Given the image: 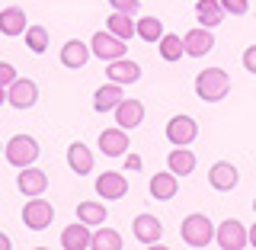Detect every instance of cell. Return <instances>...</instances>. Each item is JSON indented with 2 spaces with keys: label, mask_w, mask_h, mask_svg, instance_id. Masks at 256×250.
Listing matches in <instances>:
<instances>
[{
  "label": "cell",
  "mask_w": 256,
  "mask_h": 250,
  "mask_svg": "<svg viewBox=\"0 0 256 250\" xmlns=\"http://www.w3.org/2000/svg\"><path fill=\"white\" fill-rule=\"evenodd\" d=\"M253 212H256V199H253Z\"/></svg>",
  "instance_id": "f35d334b"
},
{
  "label": "cell",
  "mask_w": 256,
  "mask_h": 250,
  "mask_svg": "<svg viewBox=\"0 0 256 250\" xmlns=\"http://www.w3.org/2000/svg\"><path fill=\"white\" fill-rule=\"evenodd\" d=\"M61 247L64 250H90L93 247V231H90V224L86 221H74V224H68L64 228V234H61Z\"/></svg>",
  "instance_id": "ba28073f"
},
{
  "label": "cell",
  "mask_w": 256,
  "mask_h": 250,
  "mask_svg": "<svg viewBox=\"0 0 256 250\" xmlns=\"http://www.w3.org/2000/svg\"><path fill=\"white\" fill-rule=\"evenodd\" d=\"M68 164H70V170H74L77 176H86L93 170V151L86 148L84 141H74L68 148Z\"/></svg>",
  "instance_id": "603a6c76"
},
{
  "label": "cell",
  "mask_w": 256,
  "mask_h": 250,
  "mask_svg": "<svg viewBox=\"0 0 256 250\" xmlns=\"http://www.w3.org/2000/svg\"><path fill=\"white\" fill-rule=\"evenodd\" d=\"M106 29L112 32V36H118V39H134L138 36V23L132 20V13H118V10L109 16Z\"/></svg>",
  "instance_id": "d4e9b609"
},
{
  "label": "cell",
  "mask_w": 256,
  "mask_h": 250,
  "mask_svg": "<svg viewBox=\"0 0 256 250\" xmlns=\"http://www.w3.org/2000/svg\"><path fill=\"white\" fill-rule=\"evenodd\" d=\"M224 13H234V16H244L246 10H250V0H221Z\"/></svg>",
  "instance_id": "4dcf8cb0"
},
{
  "label": "cell",
  "mask_w": 256,
  "mask_h": 250,
  "mask_svg": "<svg viewBox=\"0 0 256 250\" xmlns=\"http://www.w3.org/2000/svg\"><path fill=\"white\" fill-rule=\"evenodd\" d=\"M196 93L198 100L205 103H221L224 96L230 93V77L224 68H205L202 74L196 77Z\"/></svg>",
  "instance_id": "6da1fadb"
},
{
  "label": "cell",
  "mask_w": 256,
  "mask_h": 250,
  "mask_svg": "<svg viewBox=\"0 0 256 250\" xmlns=\"http://www.w3.org/2000/svg\"><path fill=\"white\" fill-rule=\"evenodd\" d=\"M237 180H240V173H237V167L230 164V160H218V164H212V170H208V183H212L218 192L237 189Z\"/></svg>",
  "instance_id": "8fae6325"
},
{
  "label": "cell",
  "mask_w": 256,
  "mask_h": 250,
  "mask_svg": "<svg viewBox=\"0 0 256 250\" xmlns=\"http://www.w3.org/2000/svg\"><path fill=\"white\" fill-rule=\"evenodd\" d=\"M96 192H100L102 199H122L128 192V180L116 170H106V173L96 176Z\"/></svg>",
  "instance_id": "2e32d148"
},
{
  "label": "cell",
  "mask_w": 256,
  "mask_h": 250,
  "mask_svg": "<svg viewBox=\"0 0 256 250\" xmlns=\"http://www.w3.org/2000/svg\"><path fill=\"white\" fill-rule=\"evenodd\" d=\"M38 100V87L36 80L29 77H16L10 87H6V103H10L13 109H32Z\"/></svg>",
  "instance_id": "8992f818"
},
{
  "label": "cell",
  "mask_w": 256,
  "mask_h": 250,
  "mask_svg": "<svg viewBox=\"0 0 256 250\" xmlns=\"http://www.w3.org/2000/svg\"><path fill=\"white\" fill-rule=\"evenodd\" d=\"M214 240H218V247H224V250H244V247H250V234H246V228L237 218L221 221L218 228H214Z\"/></svg>",
  "instance_id": "277c9868"
},
{
  "label": "cell",
  "mask_w": 256,
  "mask_h": 250,
  "mask_svg": "<svg viewBox=\"0 0 256 250\" xmlns=\"http://www.w3.org/2000/svg\"><path fill=\"white\" fill-rule=\"evenodd\" d=\"M26 45H29V52L42 55L48 48V29L45 26H29L26 29Z\"/></svg>",
  "instance_id": "f546056e"
},
{
  "label": "cell",
  "mask_w": 256,
  "mask_h": 250,
  "mask_svg": "<svg viewBox=\"0 0 256 250\" xmlns=\"http://www.w3.org/2000/svg\"><path fill=\"white\" fill-rule=\"evenodd\" d=\"M90 48L96 58H106V61H116V58H125V39L112 36V32H96L90 39Z\"/></svg>",
  "instance_id": "52a82bcc"
},
{
  "label": "cell",
  "mask_w": 256,
  "mask_h": 250,
  "mask_svg": "<svg viewBox=\"0 0 256 250\" xmlns=\"http://www.w3.org/2000/svg\"><path fill=\"white\" fill-rule=\"evenodd\" d=\"M26 10L22 7H6L0 10V32L4 36H26Z\"/></svg>",
  "instance_id": "44dd1931"
},
{
  "label": "cell",
  "mask_w": 256,
  "mask_h": 250,
  "mask_svg": "<svg viewBox=\"0 0 256 250\" xmlns=\"http://www.w3.org/2000/svg\"><path fill=\"white\" fill-rule=\"evenodd\" d=\"M100 151L106 157H122L128 154V128L116 125V128H102L100 135Z\"/></svg>",
  "instance_id": "30bf717a"
},
{
  "label": "cell",
  "mask_w": 256,
  "mask_h": 250,
  "mask_svg": "<svg viewBox=\"0 0 256 250\" xmlns=\"http://www.w3.org/2000/svg\"><path fill=\"white\" fill-rule=\"evenodd\" d=\"M116 122L122 125V128H138L141 122H144V103L141 100H122L116 106Z\"/></svg>",
  "instance_id": "ac0fdd59"
},
{
  "label": "cell",
  "mask_w": 256,
  "mask_h": 250,
  "mask_svg": "<svg viewBox=\"0 0 256 250\" xmlns=\"http://www.w3.org/2000/svg\"><path fill=\"white\" fill-rule=\"evenodd\" d=\"M246 234H250V247H256V224H253L250 231H246Z\"/></svg>",
  "instance_id": "8d00e7d4"
},
{
  "label": "cell",
  "mask_w": 256,
  "mask_h": 250,
  "mask_svg": "<svg viewBox=\"0 0 256 250\" xmlns=\"http://www.w3.org/2000/svg\"><path fill=\"white\" fill-rule=\"evenodd\" d=\"M132 231L144 247H154V244H160V237H164V224H160V218H154V215H138L134 224H132Z\"/></svg>",
  "instance_id": "4fadbf2b"
},
{
  "label": "cell",
  "mask_w": 256,
  "mask_h": 250,
  "mask_svg": "<svg viewBox=\"0 0 256 250\" xmlns=\"http://www.w3.org/2000/svg\"><path fill=\"white\" fill-rule=\"evenodd\" d=\"M90 52H93V48L86 42L70 39V42L61 45V64H64V68H84V64L90 61Z\"/></svg>",
  "instance_id": "d6986e66"
},
{
  "label": "cell",
  "mask_w": 256,
  "mask_h": 250,
  "mask_svg": "<svg viewBox=\"0 0 256 250\" xmlns=\"http://www.w3.org/2000/svg\"><path fill=\"white\" fill-rule=\"evenodd\" d=\"M4 103H6V90H4V87H0V106H4Z\"/></svg>",
  "instance_id": "74e56055"
},
{
  "label": "cell",
  "mask_w": 256,
  "mask_h": 250,
  "mask_svg": "<svg viewBox=\"0 0 256 250\" xmlns=\"http://www.w3.org/2000/svg\"><path fill=\"white\" fill-rule=\"evenodd\" d=\"M182 45H186L189 58H205V55L214 48V36L205 26H196V29H189L186 36H182Z\"/></svg>",
  "instance_id": "7c38bea8"
},
{
  "label": "cell",
  "mask_w": 256,
  "mask_h": 250,
  "mask_svg": "<svg viewBox=\"0 0 256 250\" xmlns=\"http://www.w3.org/2000/svg\"><path fill=\"white\" fill-rule=\"evenodd\" d=\"M106 205L102 202H90V199H86V202H77V218L80 221H86V224H96V228H100L102 221H106Z\"/></svg>",
  "instance_id": "4316f807"
},
{
  "label": "cell",
  "mask_w": 256,
  "mask_h": 250,
  "mask_svg": "<svg viewBox=\"0 0 256 250\" xmlns=\"http://www.w3.org/2000/svg\"><path fill=\"white\" fill-rule=\"evenodd\" d=\"M16 186H20L22 196L36 199V196H42V192L48 189V176L38 170V167H22V170H20V180H16Z\"/></svg>",
  "instance_id": "9a60e30c"
},
{
  "label": "cell",
  "mask_w": 256,
  "mask_h": 250,
  "mask_svg": "<svg viewBox=\"0 0 256 250\" xmlns=\"http://www.w3.org/2000/svg\"><path fill=\"white\" fill-rule=\"evenodd\" d=\"M196 16H198V26L214 29L224 20V7L221 0H196Z\"/></svg>",
  "instance_id": "cb8c5ba5"
},
{
  "label": "cell",
  "mask_w": 256,
  "mask_h": 250,
  "mask_svg": "<svg viewBox=\"0 0 256 250\" xmlns=\"http://www.w3.org/2000/svg\"><path fill=\"white\" fill-rule=\"evenodd\" d=\"M160 36H164V23L157 16H141L138 20V39H144V42H160Z\"/></svg>",
  "instance_id": "f1b7e54d"
},
{
  "label": "cell",
  "mask_w": 256,
  "mask_h": 250,
  "mask_svg": "<svg viewBox=\"0 0 256 250\" xmlns=\"http://www.w3.org/2000/svg\"><path fill=\"white\" fill-rule=\"evenodd\" d=\"M166 164H170V170H173L176 176H189L192 170H196V154L189 151V144H173Z\"/></svg>",
  "instance_id": "7402d4cb"
},
{
  "label": "cell",
  "mask_w": 256,
  "mask_h": 250,
  "mask_svg": "<svg viewBox=\"0 0 256 250\" xmlns=\"http://www.w3.org/2000/svg\"><path fill=\"white\" fill-rule=\"evenodd\" d=\"M182 240L189 247H208L214 240V224L208 221V215L202 212H192L182 218Z\"/></svg>",
  "instance_id": "7a4b0ae2"
},
{
  "label": "cell",
  "mask_w": 256,
  "mask_h": 250,
  "mask_svg": "<svg viewBox=\"0 0 256 250\" xmlns=\"http://www.w3.org/2000/svg\"><path fill=\"white\" fill-rule=\"evenodd\" d=\"M244 68L250 71V74H256V45H250V48L244 52Z\"/></svg>",
  "instance_id": "836d02e7"
},
{
  "label": "cell",
  "mask_w": 256,
  "mask_h": 250,
  "mask_svg": "<svg viewBox=\"0 0 256 250\" xmlns=\"http://www.w3.org/2000/svg\"><path fill=\"white\" fill-rule=\"evenodd\" d=\"M52 221H54V205L52 202H45L42 196H36L32 202H26V208H22V224H26L29 231H45Z\"/></svg>",
  "instance_id": "5b68a950"
},
{
  "label": "cell",
  "mask_w": 256,
  "mask_h": 250,
  "mask_svg": "<svg viewBox=\"0 0 256 250\" xmlns=\"http://www.w3.org/2000/svg\"><path fill=\"white\" fill-rule=\"evenodd\" d=\"M6 160H10L13 167H32L38 160V141L32 138V135H13L10 141H6Z\"/></svg>",
  "instance_id": "3957f363"
},
{
  "label": "cell",
  "mask_w": 256,
  "mask_h": 250,
  "mask_svg": "<svg viewBox=\"0 0 256 250\" xmlns=\"http://www.w3.org/2000/svg\"><path fill=\"white\" fill-rule=\"evenodd\" d=\"M106 77L112 80V84H138V77H141V64H138V61H132V58H116V61H109Z\"/></svg>",
  "instance_id": "5bb4252c"
},
{
  "label": "cell",
  "mask_w": 256,
  "mask_h": 250,
  "mask_svg": "<svg viewBox=\"0 0 256 250\" xmlns=\"http://www.w3.org/2000/svg\"><path fill=\"white\" fill-rule=\"evenodd\" d=\"M109 7H116L118 13H134L141 7V0H109Z\"/></svg>",
  "instance_id": "d6a6232c"
},
{
  "label": "cell",
  "mask_w": 256,
  "mask_h": 250,
  "mask_svg": "<svg viewBox=\"0 0 256 250\" xmlns=\"http://www.w3.org/2000/svg\"><path fill=\"white\" fill-rule=\"evenodd\" d=\"M125 96H122V84H102L100 90H96V96H93V109L96 112H116V106L122 103Z\"/></svg>",
  "instance_id": "ffe728a7"
},
{
  "label": "cell",
  "mask_w": 256,
  "mask_h": 250,
  "mask_svg": "<svg viewBox=\"0 0 256 250\" xmlns=\"http://www.w3.org/2000/svg\"><path fill=\"white\" fill-rule=\"evenodd\" d=\"M93 250H122V234L100 224V231H93Z\"/></svg>",
  "instance_id": "83f0119b"
},
{
  "label": "cell",
  "mask_w": 256,
  "mask_h": 250,
  "mask_svg": "<svg viewBox=\"0 0 256 250\" xmlns=\"http://www.w3.org/2000/svg\"><path fill=\"white\" fill-rule=\"evenodd\" d=\"M196 135H198V122L192 116H173L166 122V138L173 144H192Z\"/></svg>",
  "instance_id": "9c48e42d"
},
{
  "label": "cell",
  "mask_w": 256,
  "mask_h": 250,
  "mask_svg": "<svg viewBox=\"0 0 256 250\" xmlns=\"http://www.w3.org/2000/svg\"><path fill=\"white\" fill-rule=\"evenodd\" d=\"M13 80H16V68H13V64H6V61H0V87L6 90Z\"/></svg>",
  "instance_id": "1f68e13d"
},
{
  "label": "cell",
  "mask_w": 256,
  "mask_h": 250,
  "mask_svg": "<svg viewBox=\"0 0 256 250\" xmlns=\"http://www.w3.org/2000/svg\"><path fill=\"white\" fill-rule=\"evenodd\" d=\"M157 45H160V58L164 61H180L182 55H186V45H182V39L176 36V32H164Z\"/></svg>",
  "instance_id": "484cf974"
},
{
  "label": "cell",
  "mask_w": 256,
  "mask_h": 250,
  "mask_svg": "<svg viewBox=\"0 0 256 250\" xmlns=\"http://www.w3.org/2000/svg\"><path fill=\"white\" fill-rule=\"evenodd\" d=\"M10 247H13V244H10V237H6L4 231H0V250H10Z\"/></svg>",
  "instance_id": "d590c367"
},
{
  "label": "cell",
  "mask_w": 256,
  "mask_h": 250,
  "mask_svg": "<svg viewBox=\"0 0 256 250\" xmlns=\"http://www.w3.org/2000/svg\"><path fill=\"white\" fill-rule=\"evenodd\" d=\"M176 192H180V176H176L173 170L150 176V196H154L157 202H170Z\"/></svg>",
  "instance_id": "e0dca14e"
},
{
  "label": "cell",
  "mask_w": 256,
  "mask_h": 250,
  "mask_svg": "<svg viewBox=\"0 0 256 250\" xmlns=\"http://www.w3.org/2000/svg\"><path fill=\"white\" fill-rule=\"evenodd\" d=\"M125 167H128V170H141V157H138V154H128Z\"/></svg>",
  "instance_id": "e575fe53"
}]
</instances>
